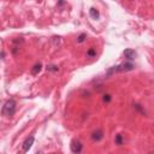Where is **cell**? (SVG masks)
Segmentation results:
<instances>
[{"label":"cell","instance_id":"obj_15","mask_svg":"<svg viewBox=\"0 0 154 154\" xmlns=\"http://www.w3.org/2000/svg\"><path fill=\"white\" fill-rule=\"evenodd\" d=\"M64 4H65L64 1H60V3H58V5H60V6H61V5H64Z\"/></svg>","mask_w":154,"mask_h":154},{"label":"cell","instance_id":"obj_11","mask_svg":"<svg viewBox=\"0 0 154 154\" xmlns=\"http://www.w3.org/2000/svg\"><path fill=\"white\" fill-rule=\"evenodd\" d=\"M95 55H96V49L94 47L89 48L88 52H87V57H89V58H93V57H95Z\"/></svg>","mask_w":154,"mask_h":154},{"label":"cell","instance_id":"obj_12","mask_svg":"<svg viewBox=\"0 0 154 154\" xmlns=\"http://www.w3.org/2000/svg\"><path fill=\"white\" fill-rule=\"evenodd\" d=\"M134 108H135V110H137L139 112H141L142 115H145V116H146V111L143 110V108H142V106H141L140 104H134Z\"/></svg>","mask_w":154,"mask_h":154},{"label":"cell","instance_id":"obj_10","mask_svg":"<svg viewBox=\"0 0 154 154\" xmlns=\"http://www.w3.org/2000/svg\"><path fill=\"white\" fill-rule=\"evenodd\" d=\"M85 39H87V34H84V33L79 34V35L77 36V42H78V43H82V42L85 41Z\"/></svg>","mask_w":154,"mask_h":154},{"label":"cell","instance_id":"obj_5","mask_svg":"<svg viewBox=\"0 0 154 154\" xmlns=\"http://www.w3.org/2000/svg\"><path fill=\"white\" fill-rule=\"evenodd\" d=\"M90 137H92L93 141L99 142V141H101L102 139H104V131H102L101 129H96V130H94L93 133H92Z\"/></svg>","mask_w":154,"mask_h":154},{"label":"cell","instance_id":"obj_2","mask_svg":"<svg viewBox=\"0 0 154 154\" xmlns=\"http://www.w3.org/2000/svg\"><path fill=\"white\" fill-rule=\"evenodd\" d=\"M16 101L13 99H10L7 100L6 102H5V105L3 106V110H1V113L4 116H6V117H10V116H13L15 115V112H16Z\"/></svg>","mask_w":154,"mask_h":154},{"label":"cell","instance_id":"obj_8","mask_svg":"<svg viewBox=\"0 0 154 154\" xmlns=\"http://www.w3.org/2000/svg\"><path fill=\"white\" fill-rule=\"evenodd\" d=\"M41 70H42V64H41V63H36V64L33 66L31 73H33V75H37V73L41 71Z\"/></svg>","mask_w":154,"mask_h":154},{"label":"cell","instance_id":"obj_14","mask_svg":"<svg viewBox=\"0 0 154 154\" xmlns=\"http://www.w3.org/2000/svg\"><path fill=\"white\" fill-rule=\"evenodd\" d=\"M46 69H47V71H53V72H55V71L59 70V67L55 66V65H49V66L46 67Z\"/></svg>","mask_w":154,"mask_h":154},{"label":"cell","instance_id":"obj_16","mask_svg":"<svg viewBox=\"0 0 154 154\" xmlns=\"http://www.w3.org/2000/svg\"><path fill=\"white\" fill-rule=\"evenodd\" d=\"M36 154H43V153H42V152H37Z\"/></svg>","mask_w":154,"mask_h":154},{"label":"cell","instance_id":"obj_7","mask_svg":"<svg viewBox=\"0 0 154 154\" xmlns=\"http://www.w3.org/2000/svg\"><path fill=\"white\" fill-rule=\"evenodd\" d=\"M89 16L92 17L93 19H99V17H100L99 10H98V9H95V7H92V9L89 10Z\"/></svg>","mask_w":154,"mask_h":154},{"label":"cell","instance_id":"obj_9","mask_svg":"<svg viewBox=\"0 0 154 154\" xmlns=\"http://www.w3.org/2000/svg\"><path fill=\"white\" fill-rule=\"evenodd\" d=\"M115 143L117 146H122L124 143V136L122 134H117L116 137H115Z\"/></svg>","mask_w":154,"mask_h":154},{"label":"cell","instance_id":"obj_4","mask_svg":"<svg viewBox=\"0 0 154 154\" xmlns=\"http://www.w3.org/2000/svg\"><path fill=\"white\" fill-rule=\"evenodd\" d=\"M34 140H35V137H34L33 135L29 136V137H27V140L23 142V145H22V151H23V153H27L30 149L33 143H34Z\"/></svg>","mask_w":154,"mask_h":154},{"label":"cell","instance_id":"obj_13","mask_svg":"<svg viewBox=\"0 0 154 154\" xmlns=\"http://www.w3.org/2000/svg\"><path fill=\"white\" fill-rule=\"evenodd\" d=\"M102 100H104L105 104H108V102H111V100H112L111 94H104V96H102Z\"/></svg>","mask_w":154,"mask_h":154},{"label":"cell","instance_id":"obj_3","mask_svg":"<svg viewBox=\"0 0 154 154\" xmlns=\"http://www.w3.org/2000/svg\"><path fill=\"white\" fill-rule=\"evenodd\" d=\"M70 149H71L72 153L79 154V153L82 152V149H83L82 142L78 141V140H72V141H71V145H70Z\"/></svg>","mask_w":154,"mask_h":154},{"label":"cell","instance_id":"obj_1","mask_svg":"<svg viewBox=\"0 0 154 154\" xmlns=\"http://www.w3.org/2000/svg\"><path fill=\"white\" fill-rule=\"evenodd\" d=\"M135 69V65L133 64L131 61H125L123 64H119V65H116V66H112L110 67L107 71H106V76L110 77L115 73H118V72H128V71H131Z\"/></svg>","mask_w":154,"mask_h":154},{"label":"cell","instance_id":"obj_6","mask_svg":"<svg viewBox=\"0 0 154 154\" xmlns=\"http://www.w3.org/2000/svg\"><path fill=\"white\" fill-rule=\"evenodd\" d=\"M124 57H125V58H127L128 60H133L135 57H136V52H135L134 49L128 48V49L124 51Z\"/></svg>","mask_w":154,"mask_h":154}]
</instances>
